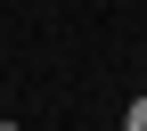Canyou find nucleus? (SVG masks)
Wrapping results in <instances>:
<instances>
[{
	"instance_id": "f257e3e1",
	"label": "nucleus",
	"mask_w": 147,
	"mask_h": 131,
	"mask_svg": "<svg viewBox=\"0 0 147 131\" xmlns=\"http://www.w3.org/2000/svg\"><path fill=\"white\" fill-rule=\"evenodd\" d=\"M123 131H147V98H131V107H123Z\"/></svg>"
},
{
	"instance_id": "f03ea898",
	"label": "nucleus",
	"mask_w": 147,
	"mask_h": 131,
	"mask_svg": "<svg viewBox=\"0 0 147 131\" xmlns=\"http://www.w3.org/2000/svg\"><path fill=\"white\" fill-rule=\"evenodd\" d=\"M0 131H16V123H0Z\"/></svg>"
}]
</instances>
